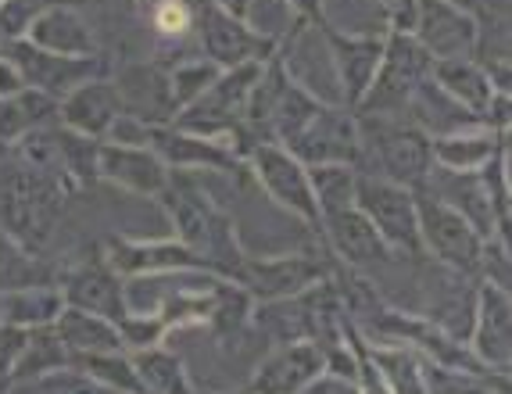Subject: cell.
<instances>
[{
    "label": "cell",
    "mask_w": 512,
    "mask_h": 394,
    "mask_svg": "<svg viewBox=\"0 0 512 394\" xmlns=\"http://www.w3.org/2000/svg\"><path fill=\"white\" fill-rule=\"evenodd\" d=\"M205 176L208 172H172L169 187L154 201L162 205L165 219L172 223V237L183 240L201 258H208L215 276L233 280L248 251L237 237L233 215L205 187Z\"/></svg>",
    "instance_id": "6da1fadb"
},
{
    "label": "cell",
    "mask_w": 512,
    "mask_h": 394,
    "mask_svg": "<svg viewBox=\"0 0 512 394\" xmlns=\"http://www.w3.org/2000/svg\"><path fill=\"white\" fill-rule=\"evenodd\" d=\"M69 190L72 187L61 176L29 169L18 158L4 165L0 158V226L40 255L43 244L54 237Z\"/></svg>",
    "instance_id": "7a4b0ae2"
},
{
    "label": "cell",
    "mask_w": 512,
    "mask_h": 394,
    "mask_svg": "<svg viewBox=\"0 0 512 394\" xmlns=\"http://www.w3.org/2000/svg\"><path fill=\"white\" fill-rule=\"evenodd\" d=\"M359 165L366 176L402 183L416 190L427 183L434 158H430V137L412 126L405 115H359Z\"/></svg>",
    "instance_id": "3957f363"
},
{
    "label": "cell",
    "mask_w": 512,
    "mask_h": 394,
    "mask_svg": "<svg viewBox=\"0 0 512 394\" xmlns=\"http://www.w3.org/2000/svg\"><path fill=\"white\" fill-rule=\"evenodd\" d=\"M416 219H419L423 255L434 258L437 266H444L448 273L477 280L480 251H484V240H487L477 233V226L459 208L441 201L430 187H423V183L416 187Z\"/></svg>",
    "instance_id": "277c9868"
},
{
    "label": "cell",
    "mask_w": 512,
    "mask_h": 394,
    "mask_svg": "<svg viewBox=\"0 0 512 394\" xmlns=\"http://www.w3.org/2000/svg\"><path fill=\"white\" fill-rule=\"evenodd\" d=\"M430 54L416 43V36L384 33V58L369 83L366 97L355 108L359 115H405L412 94L430 79Z\"/></svg>",
    "instance_id": "5b68a950"
},
{
    "label": "cell",
    "mask_w": 512,
    "mask_h": 394,
    "mask_svg": "<svg viewBox=\"0 0 512 394\" xmlns=\"http://www.w3.org/2000/svg\"><path fill=\"white\" fill-rule=\"evenodd\" d=\"M355 208L373 223L380 240H384L398 258H423L419 219H416V190L412 187L359 172V183H355Z\"/></svg>",
    "instance_id": "8992f818"
},
{
    "label": "cell",
    "mask_w": 512,
    "mask_h": 394,
    "mask_svg": "<svg viewBox=\"0 0 512 394\" xmlns=\"http://www.w3.org/2000/svg\"><path fill=\"white\" fill-rule=\"evenodd\" d=\"M248 176L276 208L294 215L301 226L319 233V205L312 194L308 165L287 151L283 144H258L248 155Z\"/></svg>",
    "instance_id": "52a82bcc"
},
{
    "label": "cell",
    "mask_w": 512,
    "mask_h": 394,
    "mask_svg": "<svg viewBox=\"0 0 512 394\" xmlns=\"http://www.w3.org/2000/svg\"><path fill=\"white\" fill-rule=\"evenodd\" d=\"M330 273L333 269L312 251H287V255H251L248 251L233 280L255 298V305H265V301L298 298Z\"/></svg>",
    "instance_id": "ba28073f"
},
{
    "label": "cell",
    "mask_w": 512,
    "mask_h": 394,
    "mask_svg": "<svg viewBox=\"0 0 512 394\" xmlns=\"http://www.w3.org/2000/svg\"><path fill=\"white\" fill-rule=\"evenodd\" d=\"M0 47H4V54L18 65V72H22L29 90H40V94L54 97V101L69 97L76 86L90 83V79L108 76V69H111L104 51L94 54V58H69V54L40 51L26 36H22V40L0 43Z\"/></svg>",
    "instance_id": "9c48e42d"
},
{
    "label": "cell",
    "mask_w": 512,
    "mask_h": 394,
    "mask_svg": "<svg viewBox=\"0 0 512 394\" xmlns=\"http://www.w3.org/2000/svg\"><path fill=\"white\" fill-rule=\"evenodd\" d=\"M197 54L208 58L219 69H237V65H251V61H269L276 54L273 43H265L248 29V22L233 11L219 8L212 0L201 4L197 11Z\"/></svg>",
    "instance_id": "30bf717a"
},
{
    "label": "cell",
    "mask_w": 512,
    "mask_h": 394,
    "mask_svg": "<svg viewBox=\"0 0 512 394\" xmlns=\"http://www.w3.org/2000/svg\"><path fill=\"white\" fill-rule=\"evenodd\" d=\"M283 147L298 162H305L308 169H316V165H359V119L344 104L326 101L305 122L298 137L287 140Z\"/></svg>",
    "instance_id": "8fae6325"
},
{
    "label": "cell",
    "mask_w": 512,
    "mask_h": 394,
    "mask_svg": "<svg viewBox=\"0 0 512 394\" xmlns=\"http://www.w3.org/2000/svg\"><path fill=\"white\" fill-rule=\"evenodd\" d=\"M319 36L326 43V58H330L333 83L344 108H359L373 83L380 58H384V33H344L337 26H319Z\"/></svg>",
    "instance_id": "7c38bea8"
},
{
    "label": "cell",
    "mask_w": 512,
    "mask_h": 394,
    "mask_svg": "<svg viewBox=\"0 0 512 394\" xmlns=\"http://www.w3.org/2000/svg\"><path fill=\"white\" fill-rule=\"evenodd\" d=\"M101 255L122 280H129V276H158V273H215L208 266V258L190 251L176 237L169 240L108 237Z\"/></svg>",
    "instance_id": "4fadbf2b"
},
{
    "label": "cell",
    "mask_w": 512,
    "mask_h": 394,
    "mask_svg": "<svg viewBox=\"0 0 512 394\" xmlns=\"http://www.w3.org/2000/svg\"><path fill=\"white\" fill-rule=\"evenodd\" d=\"M319 240H323L326 255L333 262H341L344 269H351V273H369V269L391 266L394 258H398L355 205L341 208V212H326L319 219Z\"/></svg>",
    "instance_id": "5bb4252c"
},
{
    "label": "cell",
    "mask_w": 512,
    "mask_h": 394,
    "mask_svg": "<svg viewBox=\"0 0 512 394\" xmlns=\"http://www.w3.org/2000/svg\"><path fill=\"white\" fill-rule=\"evenodd\" d=\"M470 355L487 373H509L512 366V301L509 291L495 283L477 280V298H473V323L466 337Z\"/></svg>",
    "instance_id": "9a60e30c"
},
{
    "label": "cell",
    "mask_w": 512,
    "mask_h": 394,
    "mask_svg": "<svg viewBox=\"0 0 512 394\" xmlns=\"http://www.w3.org/2000/svg\"><path fill=\"white\" fill-rule=\"evenodd\" d=\"M111 83L119 90L122 112L147 122V126H169L180 115L176 97H172L169 69L154 65V61H126L115 69Z\"/></svg>",
    "instance_id": "2e32d148"
},
{
    "label": "cell",
    "mask_w": 512,
    "mask_h": 394,
    "mask_svg": "<svg viewBox=\"0 0 512 394\" xmlns=\"http://www.w3.org/2000/svg\"><path fill=\"white\" fill-rule=\"evenodd\" d=\"M151 151L172 172H208V176H244L248 172V165L240 162L226 144L187 133L172 122L151 129Z\"/></svg>",
    "instance_id": "e0dca14e"
},
{
    "label": "cell",
    "mask_w": 512,
    "mask_h": 394,
    "mask_svg": "<svg viewBox=\"0 0 512 394\" xmlns=\"http://www.w3.org/2000/svg\"><path fill=\"white\" fill-rule=\"evenodd\" d=\"M58 287H61L65 305H72V309L94 312V316L111 319L115 326H119V319L129 316L126 280L104 262V255L86 258L79 266L65 269V273L58 276Z\"/></svg>",
    "instance_id": "ac0fdd59"
},
{
    "label": "cell",
    "mask_w": 512,
    "mask_h": 394,
    "mask_svg": "<svg viewBox=\"0 0 512 394\" xmlns=\"http://www.w3.org/2000/svg\"><path fill=\"white\" fill-rule=\"evenodd\" d=\"M416 43L430 54V61L473 58L477 47V15L452 0H419Z\"/></svg>",
    "instance_id": "d6986e66"
},
{
    "label": "cell",
    "mask_w": 512,
    "mask_h": 394,
    "mask_svg": "<svg viewBox=\"0 0 512 394\" xmlns=\"http://www.w3.org/2000/svg\"><path fill=\"white\" fill-rule=\"evenodd\" d=\"M172 169L154 155L151 147H126L101 140V158H97V180L126 190L137 197H158L169 187Z\"/></svg>",
    "instance_id": "ffe728a7"
},
{
    "label": "cell",
    "mask_w": 512,
    "mask_h": 394,
    "mask_svg": "<svg viewBox=\"0 0 512 394\" xmlns=\"http://www.w3.org/2000/svg\"><path fill=\"white\" fill-rule=\"evenodd\" d=\"M323 373V344L316 341H291L276 344L255 366L248 380V391L255 394H301L308 380Z\"/></svg>",
    "instance_id": "44dd1931"
},
{
    "label": "cell",
    "mask_w": 512,
    "mask_h": 394,
    "mask_svg": "<svg viewBox=\"0 0 512 394\" xmlns=\"http://www.w3.org/2000/svg\"><path fill=\"white\" fill-rule=\"evenodd\" d=\"M26 40L33 47H40V51L69 54V58H94V54H101L90 18L79 8H72V4H47L29 22Z\"/></svg>",
    "instance_id": "7402d4cb"
},
{
    "label": "cell",
    "mask_w": 512,
    "mask_h": 394,
    "mask_svg": "<svg viewBox=\"0 0 512 394\" xmlns=\"http://www.w3.org/2000/svg\"><path fill=\"white\" fill-rule=\"evenodd\" d=\"M122 115L119 90L111 83V76L90 79V83L76 86L69 97L58 101V126L72 129V133H83L90 140L108 137L111 122Z\"/></svg>",
    "instance_id": "603a6c76"
},
{
    "label": "cell",
    "mask_w": 512,
    "mask_h": 394,
    "mask_svg": "<svg viewBox=\"0 0 512 394\" xmlns=\"http://www.w3.org/2000/svg\"><path fill=\"white\" fill-rule=\"evenodd\" d=\"M502 147H509V133L477 122L459 133L430 140V158H434V169L444 172H480Z\"/></svg>",
    "instance_id": "cb8c5ba5"
},
{
    "label": "cell",
    "mask_w": 512,
    "mask_h": 394,
    "mask_svg": "<svg viewBox=\"0 0 512 394\" xmlns=\"http://www.w3.org/2000/svg\"><path fill=\"white\" fill-rule=\"evenodd\" d=\"M430 79L459 104L462 112H470L477 122H484L491 101L502 94V90L495 86V79H491V72L473 58L434 61V65H430Z\"/></svg>",
    "instance_id": "d4e9b609"
},
{
    "label": "cell",
    "mask_w": 512,
    "mask_h": 394,
    "mask_svg": "<svg viewBox=\"0 0 512 394\" xmlns=\"http://www.w3.org/2000/svg\"><path fill=\"white\" fill-rule=\"evenodd\" d=\"M366 348L384 377L387 394H430V362L412 344L366 341Z\"/></svg>",
    "instance_id": "484cf974"
},
{
    "label": "cell",
    "mask_w": 512,
    "mask_h": 394,
    "mask_svg": "<svg viewBox=\"0 0 512 394\" xmlns=\"http://www.w3.org/2000/svg\"><path fill=\"white\" fill-rule=\"evenodd\" d=\"M54 334L61 337L65 352L72 355H97V352H126L119 337V326L104 316H94V312L72 309L65 305L61 316L54 319Z\"/></svg>",
    "instance_id": "4316f807"
},
{
    "label": "cell",
    "mask_w": 512,
    "mask_h": 394,
    "mask_svg": "<svg viewBox=\"0 0 512 394\" xmlns=\"http://www.w3.org/2000/svg\"><path fill=\"white\" fill-rule=\"evenodd\" d=\"M40 283H58V269L0 226V294L40 287Z\"/></svg>",
    "instance_id": "83f0119b"
},
{
    "label": "cell",
    "mask_w": 512,
    "mask_h": 394,
    "mask_svg": "<svg viewBox=\"0 0 512 394\" xmlns=\"http://www.w3.org/2000/svg\"><path fill=\"white\" fill-rule=\"evenodd\" d=\"M144 394H201L187 373V362L176 352H169L165 344H154L144 352H129Z\"/></svg>",
    "instance_id": "f1b7e54d"
},
{
    "label": "cell",
    "mask_w": 512,
    "mask_h": 394,
    "mask_svg": "<svg viewBox=\"0 0 512 394\" xmlns=\"http://www.w3.org/2000/svg\"><path fill=\"white\" fill-rule=\"evenodd\" d=\"M58 119V101L40 90H22L15 97L0 101V147H11L40 126H51Z\"/></svg>",
    "instance_id": "f546056e"
},
{
    "label": "cell",
    "mask_w": 512,
    "mask_h": 394,
    "mask_svg": "<svg viewBox=\"0 0 512 394\" xmlns=\"http://www.w3.org/2000/svg\"><path fill=\"white\" fill-rule=\"evenodd\" d=\"M255 316V298H251L237 280H219L212 283V301H208V319L205 326L212 330V337L219 341H230V337L244 334Z\"/></svg>",
    "instance_id": "4dcf8cb0"
},
{
    "label": "cell",
    "mask_w": 512,
    "mask_h": 394,
    "mask_svg": "<svg viewBox=\"0 0 512 394\" xmlns=\"http://www.w3.org/2000/svg\"><path fill=\"white\" fill-rule=\"evenodd\" d=\"M65 309L58 283H40V287H22V291L4 294V323L18 330H40L54 326V319Z\"/></svg>",
    "instance_id": "1f68e13d"
},
{
    "label": "cell",
    "mask_w": 512,
    "mask_h": 394,
    "mask_svg": "<svg viewBox=\"0 0 512 394\" xmlns=\"http://www.w3.org/2000/svg\"><path fill=\"white\" fill-rule=\"evenodd\" d=\"M201 4H205V0H158V4L140 8L137 15H140V22L154 33L158 47H187V43L194 40Z\"/></svg>",
    "instance_id": "d6a6232c"
},
{
    "label": "cell",
    "mask_w": 512,
    "mask_h": 394,
    "mask_svg": "<svg viewBox=\"0 0 512 394\" xmlns=\"http://www.w3.org/2000/svg\"><path fill=\"white\" fill-rule=\"evenodd\" d=\"M65 366H69V352H65L61 337L54 334V326H40V330L26 334L22 355H18L15 373H11V384H26V380L47 377V373H58Z\"/></svg>",
    "instance_id": "836d02e7"
},
{
    "label": "cell",
    "mask_w": 512,
    "mask_h": 394,
    "mask_svg": "<svg viewBox=\"0 0 512 394\" xmlns=\"http://www.w3.org/2000/svg\"><path fill=\"white\" fill-rule=\"evenodd\" d=\"M72 369H79L83 377L94 384L108 387L111 394H144L137 377V366L129 359V352H97V355H72Z\"/></svg>",
    "instance_id": "e575fe53"
},
{
    "label": "cell",
    "mask_w": 512,
    "mask_h": 394,
    "mask_svg": "<svg viewBox=\"0 0 512 394\" xmlns=\"http://www.w3.org/2000/svg\"><path fill=\"white\" fill-rule=\"evenodd\" d=\"M54 140H58L61 155V176L72 190L97 183V158H101V140H90L83 133H72L65 126H54Z\"/></svg>",
    "instance_id": "d590c367"
},
{
    "label": "cell",
    "mask_w": 512,
    "mask_h": 394,
    "mask_svg": "<svg viewBox=\"0 0 512 394\" xmlns=\"http://www.w3.org/2000/svg\"><path fill=\"white\" fill-rule=\"evenodd\" d=\"M308 176H312L319 219L326 212H341V208L355 205V183H359V169L355 165H316V169H308Z\"/></svg>",
    "instance_id": "8d00e7d4"
},
{
    "label": "cell",
    "mask_w": 512,
    "mask_h": 394,
    "mask_svg": "<svg viewBox=\"0 0 512 394\" xmlns=\"http://www.w3.org/2000/svg\"><path fill=\"white\" fill-rule=\"evenodd\" d=\"M244 22L255 36H262L265 43H273L276 51H280L283 43L291 40V33L298 26H305L298 15L291 11L287 0H251L248 11H244Z\"/></svg>",
    "instance_id": "74e56055"
},
{
    "label": "cell",
    "mask_w": 512,
    "mask_h": 394,
    "mask_svg": "<svg viewBox=\"0 0 512 394\" xmlns=\"http://www.w3.org/2000/svg\"><path fill=\"white\" fill-rule=\"evenodd\" d=\"M219 65H212L208 58H187L180 61L176 69H169V79H172V97H176V108H187V104H194L197 97L205 94L208 86L219 79Z\"/></svg>",
    "instance_id": "f35d334b"
},
{
    "label": "cell",
    "mask_w": 512,
    "mask_h": 394,
    "mask_svg": "<svg viewBox=\"0 0 512 394\" xmlns=\"http://www.w3.org/2000/svg\"><path fill=\"white\" fill-rule=\"evenodd\" d=\"M480 187H484L487 201H491V212H495L498 233L509 237V147H502L484 169L477 172Z\"/></svg>",
    "instance_id": "ab89813d"
},
{
    "label": "cell",
    "mask_w": 512,
    "mask_h": 394,
    "mask_svg": "<svg viewBox=\"0 0 512 394\" xmlns=\"http://www.w3.org/2000/svg\"><path fill=\"white\" fill-rule=\"evenodd\" d=\"M4 394H111V391L101 384H94L90 377H83L79 369L65 366V369H58V373H47V377L4 387Z\"/></svg>",
    "instance_id": "60d3db41"
},
{
    "label": "cell",
    "mask_w": 512,
    "mask_h": 394,
    "mask_svg": "<svg viewBox=\"0 0 512 394\" xmlns=\"http://www.w3.org/2000/svg\"><path fill=\"white\" fill-rule=\"evenodd\" d=\"M119 337L126 352H144L154 344H165L169 326L162 323V316H144V312H129L126 319H119Z\"/></svg>",
    "instance_id": "b9f144b4"
},
{
    "label": "cell",
    "mask_w": 512,
    "mask_h": 394,
    "mask_svg": "<svg viewBox=\"0 0 512 394\" xmlns=\"http://www.w3.org/2000/svg\"><path fill=\"white\" fill-rule=\"evenodd\" d=\"M29 330H18V326L0 323V391L11 384V373H15V362L22 355V344H26Z\"/></svg>",
    "instance_id": "7bdbcfd3"
},
{
    "label": "cell",
    "mask_w": 512,
    "mask_h": 394,
    "mask_svg": "<svg viewBox=\"0 0 512 394\" xmlns=\"http://www.w3.org/2000/svg\"><path fill=\"white\" fill-rule=\"evenodd\" d=\"M151 129L154 126H147V122L122 112L119 119L111 122L108 137L104 140H108V144H126V147H151Z\"/></svg>",
    "instance_id": "ee69618b"
},
{
    "label": "cell",
    "mask_w": 512,
    "mask_h": 394,
    "mask_svg": "<svg viewBox=\"0 0 512 394\" xmlns=\"http://www.w3.org/2000/svg\"><path fill=\"white\" fill-rule=\"evenodd\" d=\"M301 394H362V391L355 377H341V373L323 369V373H316V377L301 387Z\"/></svg>",
    "instance_id": "f6af8a7d"
},
{
    "label": "cell",
    "mask_w": 512,
    "mask_h": 394,
    "mask_svg": "<svg viewBox=\"0 0 512 394\" xmlns=\"http://www.w3.org/2000/svg\"><path fill=\"white\" fill-rule=\"evenodd\" d=\"M147 4H158V0H133V8H137V11L147 8Z\"/></svg>",
    "instance_id": "bcb514c9"
},
{
    "label": "cell",
    "mask_w": 512,
    "mask_h": 394,
    "mask_svg": "<svg viewBox=\"0 0 512 394\" xmlns=\"http://www.w3.org/2000/svg\"><path fill=\"white\" fill-rule=\"evenodd\" d=\"M0 323H4V294H0Z\"/></svg>",
    "instance_id": "7dc6e473"
},
{
    "label": "cell",
    "mask_w": 512,
    "mask_h": 394,
    "mask_svg": "<svg viewBox=\"0 0 512 394\" xmlns=\"http://www.w3.org/2000/svg\"><path fill=\"white\" fill-rule=\"evenodd\" d=\"M230 394H255V391H248V387H244V391H230Z\"/></svg>",
    "instance_id": "c3c4849f"
},
{
    "label": "cell",
    "mask_w": 512,
    "mask_h": 394,
    "mask_svg": "<svg viewBox=\"0 0 512 394\" xmlns=\"http://www.w3.org/2000/svg\"><path fill=\"white\" fill-rule=\"evenodd\" d=\"M129 4H133V0H129Z\"/></svg>",
    "instance_id": "681fc988"
},
{
    "label": "cell",
    "mask_w": 512,
    "mask_h": 394,
    "mask_svg": "<svg viewBox=\"0 0 512 394\" xmlns=\"http://www.w3.org/2000/svg\"><path fill=\"white\" fill-rule=\"evenodd\" d=\"M323 4H326V0H323Z\"/></svg>",
    "instance_id": "f907efd6"
}]
</instances>
